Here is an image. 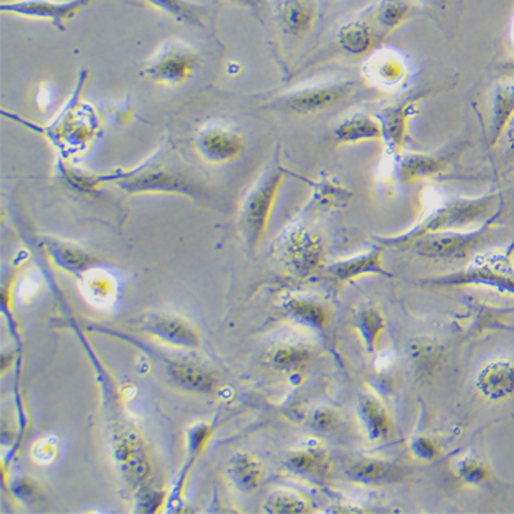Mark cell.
<instances>
[{
  "label": "cell",
  "instance_id": "6da1fadb",
  "mask_svg": "<svg viewBox=\"0 0 514 514\" xmlns=\"http://www.w3.org/2000/svg\"><path fill=\"white\" fill-rule=\"evenodd\" d=\"M423 197V217L401 234L376 236L377 244L384 249H405L427 235L482 227L494 217L501 216L504 210V201L499 194L476 198L446 197L442 191L427 188Z\"/></svg>",
  "mask_w": 514,
  "mask_h": 514
},
{
  "label": "cell",
  "instance_id": "7a4b0ae2",
  "mask_svg": "<svg viewBox=\"0 0 514 514\" xmlns=\"http://www.w3.org/2000/svg\"><path fill=\"white\" fill-rule=\"evenodd\" d=\"M287 170L280 164L277 155L275 161L266 166L264 172L255 180L240 209V225L247 246L257 249L264 240L271 221L273 207L276 205L281 187L286 180Z\"/></svg>",
  "mask_w": 514,
  "mask_h": 514
},
{
  "label": "cell",
  "instance_id": "3957f363",
  "mask_svg": "<svg viewBox=\"0 0 514 514\" xmlns=\"http://www.w3.org/2000/svg\"><path fill=\"white\" fill-rule=\"evenodd\" d=\"M513 250L487 251L475 254L461 271L428 279L427 284L436 287H487L491 290L514 295Z\"/></svg>",
  "mask_w": 514,
  "mask_h": 514
},
{
  "label": "cell",
  "instance_id": "277c9868",
  "mask_svg": "<svg viewBox=\"0 0 514 514\" xmlns=\"http://www.w3.org/2000/svg\"><path fill=\"white\" fill-rule=\"evenodd\" d=\"M498 217L482 227L462 229V231L438 232L424 236L413 244L420 257L435 261H462L473 257L493 234Z\"/></svg>",
  "mask_w": 514,
  "mask_h": 514
},
{
  "label": "cell",
  "instance_id": "5b68a950",
  "mask_svg": "<svg viewBox=\"0 0 514 514\" xmlns=\"http://www.w3.org/2000/svg\"><path fill=\"white\" fill-rule=\"evenodd\" d=\"M356 90L351 80H332L295 88L271 103L272 109L292 114H316L346 101Z\"/></svg>",
  "mask_w": 514,
  "mask_h": 514
},
{
  "label": "cell",
  "instance_id": "8992f818",
  "mask_svg": "<svg viewBox=\"0 0 514 514\" xmlns=\"http://www.w3.org/2000/svg\"><path fill=\"white\" fill-rule=\"evenodd\" d=\"M279 251L287 268L299 277L316 273L327 255L323 236L306 224L288 227L280 236Z\"/></svg>",
  "mask_w": 514,
  "mask_h": 514
},
{
  "label": "cell",
  "instance_id": "52a82bcc",
  "mask_svg": "<svg viewBox=\"0 0 514 514\" xmlns=\"http://www.w3.org/2000/svg\"><path fill=\"white\" fill-rule=\"evenodd\" d=\"M198 62L194 48L179 40H170L155 51L144 66V75L155 83L181 85L194 75Z\"/></svg>",
  "mask_w": 514,
  "mask_h": 514
},
{
  "label": "cell",
  "instance_id": "ba28073f",
  "mask_svg": "<svg viewBox=\"0 0 514 514\" xmlns=\"http://www.w3.org/2000/svg\"><path fill=\"white\" fill-rule=\"evenodd\" d=\"M408 58L394 48H376L362 65V77L376 90L394 94L403 90L410 80Z\"/></svg>",
  "mask_w": 514,
  "mask_h": 514
},
{
  "label": "cell",
  "instance_id": "9c48e42d",
  "mask_svg": "<svg viewBox=\"0 0 514 514\" xmlns=\"http://www.w3.org/2000/svg\"><path fill=\"white\" fill-rule=\"evenodd\" d=\"M195 147L209 164L223 165L243 154L244 139L239 129L223 122H212L199 129Z\"/></svg>",
  "mask_w": 514,
  "mask_h": 514
},
{
  "label": "cell",
  "instance_id": "30bf717a",
  "mask_svg": "<svg viewBox=\"0 0 514 514\" xmlns=\"http://www.w3.org/2000/svg\"><path fill=\"white\" fill-rule=\"evenodd\" d=\"M90 3L91 0H9L2 2L0 11L31 20L48 21L59 31H64L66 24Z\"/></svg>",
  "mask_w": 514,
  "mask_h": 514
},
{
  "label": "cell",
  "instance_id": "8fae6325",
  "mask_svg": "<svg viewBox=\"0 0 514 514\" xmlns=\"http://www.w3.org/2000/svg\"><path fill=\"white\" fill-rule=\"evenodd\" d=\"M118 186L122 190L136 192H179L198 197L199 190L187 177L161 166H143L139 170L121 175Z\"/></svg>",
  "mask_w": 514,
  "mask_h": 514
},
{
  "label": "cell",
  "instance_id": "7c38bea8",
  "mask_svg": "<svg viewBox=\"0 0 514 514\" xmlns=\"http://www.w3.org/2000/svg\"><path fill=\"white\" fill-rule=\"evenodd\" d=\"M419 112L420 99H409L397 105L386 106L377 113L382 124V142L386 147L388 158L395 159L405 153L410 122Z\"/></svg>",
  "mask_w": 514,
  "mask_h": 514
},
{
  "label": "cell",
  "instance_id": "4fadbf2b",
  "mask_svg": "<svg viewBox=\"0 0 514 514\" xmlns=\"http://www.w3.org/2000/svg\"><path fill=\"white\" fill-rule=\"evenodd\" d=\"M386 35L377 27L373 18L372 7L340 25L336 33V42L346 54L353 57H368L379 48Z\"/></svg>",
  "mask_w": 514,
  "mask_h": 514
},
{
  "label": "cell",
  "instance_id": "5bb4252c",
  "mask_svg": "<svg viewBox=\"0 0 514 514\" xmlns=\"http://www.w3.org/2000/svg\"><path fill=\"white\" fill-rule=\"evenodd\" d=\"M449 159L445 155L430 153H405L393 159L394 179L403 186H413L445 172Z\"/></svg>",
  "mask_w": 514,
  "mask_h": 514
},
{
  "label": "cell",
  "instance_id": "9a60e30c",
  "mask_svg": "<svg viewBox=\"0 0 514 514\" xmlns=\"http://www.w3.org/2000/svg\"><path fill=\"white\" fill-rule=\"evenodd\" d=\"M476 390L491 402H504L514 397V362L497 358L484 364L476 375Z\"/></svg>",
  "mask_w": 514,
  "mask_h": 514
},
{
  "label": "cell",
  "instance_id": "2e32d148",
  "mask_svg": "<svg viewBox=\"0 0 514 514\" xmlns=\"http://www.w3.org/2000/svg\"><path fill=\"white\" fill-rule=\"evenodd\" d=\"M334 138L339 146H356L369 142H382L383 131L379 117L368 113H351L334 127Z\"/></svg>",
  "mask_w": 514,
  "mask_h": 514
},
{
  "label": "cell",
  "instance_id": "e0dca14e",
  "mask_svg": "<svg viewBox=\"0 0 514 514\" xmlns=\"http://www.w3.org/2000/svg\"><path fill=\"white\" fill-rule=\"evenodd\" d=\"M328 272L339 281H351L369 275L393 276L384 266V247L380 244L365 253L334 262L328 266Z\"/></svg>",
  "mask_w": 514,
  "mask_h": 514
},
{
  "label": "cell",
  "instance_id": "ac0fdd59",
  "mask_svg": "<svg viewBox=\"0 0 514 514\" xmlns=\"http://www.w3.org/2000/svg\"><path fill=\"white\" fill-rule=\"evenodd\" d=\"M514 118V79L498 81L490 96V140L495 146Z\"/></svg>",
  "mask_w": 514,
  "mask_h": 514
},
{
  "label": "cell",
  "instance_id": "d6986e66",
  "mask_svg": "<svg viewBox=\"0 0 514 514\" xmlns=\"http://www.w3.org/2000/svg\"><path fill=\"white\" fill-rule=\"evenodd\" d=\"M277 16L287 35L302 38L316 24L317 9L312 0H281Z\"/></svg>",
  "mask_w": 514,
  "mask_h": 514
},
{
  "label": "cell",
  "instance_id": "ffe728a7",
  "mask_svg": "<svg viewBox=\"0 0 514 514\" xmlns=\"http://www.w3.org/2000/svg\"><path fill=\"white\" fill-rule=\"evenodd\" d=\"M358 416L362 428L371 442H380L390 432V416L382 402L371 394H362L358 398Z\"/></svg>",
  "mask_w": 514,
  "mask_h": 514
},
{
  "label": "cell",
  "instance_id": "44dd1931",
  "mask_svg": "<svg viewBox=\"0 0 514 514\" xmlns=\"http://www.w3.org/2000/svg\"><path fill=\"white\" fill-rule=\"evenodd\" d=\"M147 329L151 334L170 345L181 347H197L199 345L197 332L186 321L177 317H153V320L147 324Z\"/></svg>",
  "mask_w": 514,
  "mask_h": 514
},
{
  "label": "cell",
  "instance_id": "7402d4cb",
  "mask_svg": "<svg viewBox=\"0 0 514 514\" xmlns=\"http://www.w3.org/2000/svg\"><path fill=\"white\" fill-rule=\"evenodd\" d=\"M414 0H379L372 6L373 18L384 35L397 31L412 17Z\"/></svg>",
  "mask_w": 514,
  "mask_h": 514
},
{
  "label": "cell",
  "instance_id": "603a6c76",
  "mask_svg": "<svg viewBox=\"0 0 514 514\" xmlns=\"http://www.w3.org/2000/svg\"><path fill=\"white\" fill-rule=\"evenodd\" d=\"M169 375L177 386L195 393H212L217 379L212 372L202 366L192 364H175L169 369Z\"/></svg>",
  "mask_w": 514,
  "mask_h": 514
},
{
  "label": "cell",
  "instance_id": "cb8c5ba5",
  "mask_svg": "<svg viewBox=\"0 0 514 514\" xmlns=\"http://www.w3.org/2000/svg\"><path fill=\"white\" fill-rule=\"evenodd\" d=\"M354 325H356L365 349L368 350V353H375L380 336L386 329V318H384L382 312L379 309L366 306L356 314Z\"/></svg>",
  "mask_w": 514,
  "mask_h": 514
},
{
  "label": "cell",
  "instance_id": "d4e9b609",
  "mask_svg": "<svg viewBox=\"0 0 514 514\" xmlns=\"http://www.w3.org/2000/svg\"><path fill=\"white\" fill-rule=\"evenodd\" d=\"M353 192L339 180L324 177L314 186L313 203L317 209L332 210L346 206Z\"/></svg>",
  "mask_w": 514,
  "mask_h": 514
},
{
  "label": "cell",
  "instance_id": "484cf974",
  "mask_svg": "<svg viewBox=\"0 0 514 514\" xmlns=\"http://www.w3.org/2000/svg\"><path fill=\"white\" fill-rule=\"evenodd\" d=\"M146 2L177 21L192 27H203V9L191 0H146Z\"/></svg>",
  "mask_w": 514,
  "mask_h": 514
},
{
  "label": "cell",
  "instance_id": "4316f807",
  "mask_svg": "<svg viewBox=\"0 0 514 514\" xmlns=\"http://www.w3.org/2000/svg\"><path fill=\"white\" fill-rule=\"evenodd\" d=\"M286 310L299 323L310 325V327L323 329L328 325V310L316 301L291 299V301L287 302Z\"/></svg>",
  "mask_w": 514,
  "mask_h": 514
},
{
  "label": "cell",
  "instance_id": "83f0119b",
  "mask_svg": "<svg viewBox=\"0 0 514 514\" xmlns=\"http://www.w3.org/2000/svg\"><path fill=\"white\" fill-rule=\"evenodd\" d=\"M232 476L236 484L244 491H253L260 486L262 479V465L250 454H239L232 461Z\"/></svg>",
  "mask_w": 514,
  "mask_h": 514
},
{
  "label": "cell",
  "instance_id": "f1b7e54d",
  "mask_svg": "<svg viewBox=\"0 0 514 514\" xmlns=\"http://www.w3.org/2000/svg\"><path fill=\"white\" fill-rule=\"evenodd\" d=\"M350 476L357 482L375 484L384 482L393 473L390 464L376 458H365L349 469Z\"/></svg>",
  "mask_w": 514,
  "mask_h": 514
},
{
  "label": "cell",
  "instance_id": "f546056e",
  "mask_svg": "<svg viewBox=\"0 0 514 514\" xmlns=\"http://www.w3.org/2000/svg\"><path fill=\"white\" fill-rule=\"evenodd\" d=\"M308 502L297 493L277 491L268 499V512L271 513H305L308 512Z\"/></svg>",
  "mask_w": 514,
  "mask_h": 514
},
{
  "label": "cell",
  "instance_id": "4dcf8cb0",
  "mask_svg": "<svg viewBox=\"0 0 514 514\" xmlns=\"http://www.w3.org/2000/svg\"><path fill=\"white\" fill-rule=\"evenodd\" d=\"M310 360V353L302 347L283 346L275 351L272 362L281 371H294Z\"/></svg>",
  "mask_w": 514,
  "mask_h": 514
},
{
  "label": "cell",
  "instance_id": "1f68e13d",
  "mask_svg": "<svg viewBox=\"0 0 514 514\" xmlns=\"http://www.w3.org/2000/svg\"><path fill=\"white\" fill-rule=\"evenodd\" d=\"M457 473L464 482L469 484H482L488 477L486 465L475 458H465L458 462Z\"/></svg>",
  "mask_w": 514,
  "mask_h": 514
},
{
  "label": "cell",
  "instance_id": "d6a6232c",
  "mask_svg": "<svg viewBox=\"0 0 514 514\" xmlns=\"http://www.w3.org/2000/svg\"><path fill=\"white\" fill-rule=\"evenodd\" d=\"M320 461V458L312 451H297V453L288 457L287 465L295 473L309 475V473H316L318 467H320Z\"/></svg>",
  "mask_w": 514,
  "mask_h": 514
},
{
  "label": "cell",
  "instance_id": "836d02e7",
  "mask_svg": "<svg viewBox=\"0 0 514 514\" xmlns=\"http://www.w3.org/2000/svg\"><path fill=\"white\" fill-rule=\"evenodd\" d=\"M58 261L64 264L66 268H80L88 260L83 253L75 249H69V247L61 246L55 249Z\"/></svg>",
  "mask_w": 514,
  "mask_h": 514
},
{
  "label": "cell",
  "instance_id": "e575fe53",
  "mask_svg": "<svg viewBox=\"0 0 514 514\" xmlns=\"http://www.w3.org/2000/svg\"><path fill=\"white\" fill-rule=\"evenodd\" d=\"M412 451L416 454V457L423 458V460H432L438 454V447L432 440L419 436V438L413 439Z\"/></svg>",
  "mask_w": 514,
  "mask_h": 514
},
{
  "label": "cell",
  "instance_id": "d590c367",
  "mask_svg": "<svg viewBox=\"0 0 514 514\" xmlns=\"http://www.w3.org/2000/svg\"><path fill=\"white\" fill-rule=\"evenodd\" d=\"M506 143H508L509 150L514 154V118L510 122L508 129L505 132Z\"/></svg>",
  "mask_w": 514,
  "mask_h": 514
},
{
  "label": "cell",
  "instance_id": "8d00e7d4",
  "mask_svg": "<svg viewBox=\"0 0 514 514\" xmlns=\"http://www.w3.org/2000/svg\"><path fill=\"white\" fill-rule=\"evenodd\" d=\"M509 38L510 43H512V46L514 47V11L512 14V18H510Z\"/></svg>",
  "mask_w": 514,
  "mask_h": 514
},
{
  "label": "cell",
  "instance_id": "74e56055",
  "mask_svg": "<svg viewBox=\"0 0 514 514\" xmlns=\"http://www.w3.org/2000/svg\"><path fill=\"white\" fill-rule=\"evenodd\" d=\"M238 2L250 7H257L260 5V0H238Z\"/></svg>",
  "mask_w": 514,
  "mask_h": 514
},
{
  "label": "cell",
  "instance_id": "f35d334b",
  "mask_svg": "<svg viewBox=\"0 0 514 514\" xmlns=\"http://www.w3.org/2000/svg\"><path fill=\"white\" fill-rule=\"evenodd\" d=\"M419 2L434 3V2H436V0H419Z\"/></svg>",
  "mask_w": 514,
  "mask_h": 514
},
{
  "label": "cell",
  "instance_id": "ab89813d",
  "mask_svg": "<svg viewBox=\"0 0 514 514\" xmlns=\"http://www.w3.org/2000/svg\"><path fill=\"white\" fill-rule=\"evenodd\" d=\"M509 68H510V70H512V72L514 73V61L512 62V64H510Z\"/></svg>",
  "mask_w": 514,
  "mask_h": 514
}]
</instances>
